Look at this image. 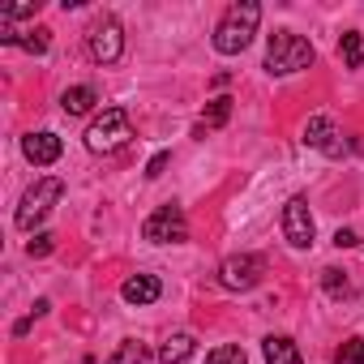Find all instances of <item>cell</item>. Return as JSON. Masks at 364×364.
<instances>
[{
    "label": "cell",
    "instance_id": "obj_1",
    "mask_svg": "<svg viewBox=\"0 0 364 364\" xmlns=\"http://www.w3.org/2000/svg\"><path fill=\"white\" fill-rule=\"evenodd\" d=\"M257 22H262V5H257V0H240V5H232L223 14V22L215 26V52H223V56L245 52L253 43V35H257Z\"/></svg>",
    "mask_w": 364,
    "mask_h": 364
},
{
    "label": "cell",
    "instance_id": "obj_2",
    "mask_svg": "<svg viewBox=\"0 0 364 364\" xmlns=\"http://www.w3.org/2000/svg\"><path fill=\"white\" fill-rule=\"evenodd\" d=\"M313 65V43L309 39H300V35H291V31H274L270 35V43H266V69L270 73H300V69H309Z\"/></svg>",
    "mask_w": 364,
    "mask_h": 364
},
{
    "label": "cell",
    "instance_id": "obj_3",
    "mask_svg": "<svg viewBox=\"0 0 364 364\" xmlns=\"http://www.w3.org/2000/svg\"><path fill=\"white\" fill-rule=\"evenodd\" d=\"M129 137H133V129H129V112H124V107H103V112L90 120V129H86V150H95V154H112V150H120Z\"/></svg>",
    "mask_w": 364,
    "mask_h": 364
},
{
    "label": "cell",
    "instance_id": "obj_4",
    "mask_svg": "<svg viewBox=\"0 0 364 364\" xmlns=\"http://www.w3.org/2000/svg\"><path fill=\"white\" fill-rule=\"evenodd\" d=\"M60 193H65V185H60V180L56 176H43V180H35V185L26 189V198H22V206H18V228H35V223H43L48 219V210L60 202Z\"/></svg>",
    "mask_w": 364,
    "mask_h": 364
},
{
    "label": "cell",
    "instance_id": "obj_5",
    "mask_svg": "<svg viewBox=\"0 0 364 364\" xmlns=\"http://www.w3.org/2000/svg\"><path fill=\"white\" fill-rule=\"evenodd\" d=\"M141 236L150 245H180V240H189V223H185V210H180L176 202L159 206L146 223H141Z\"/></svg>",
    "mask_w": 364,
    "mask_h": 364
},
{
    "label": "cell",
    "instance_id": "obj_6",
    "mask_svg": "<svg viewBox=\"0 0 364 364\" xmlns=\"http://www.w3.org/2000/svg\"><path fill=\"white\" fill-rule=\"evenodd\" d=\"M262 274H266V262H262L257 253H232V257L219 266V287H228V291H249V287L262 283Z\"/></svg>",
    "mask_w": 364,
    "mask_h": 364
},
{
    "label": "cell",
    "instance_id": "obj_7",
    "mask_svg": "<svg viewBox=\"0 0 364 364\" xmlns=\"http://www.w3.org/2000/svg\"><path fill=\"white\" fill-rule=\"evenodd\" d=\"M120 52H124V31H120V22H116V18H99L95 31H90V56H95L99 65H116Z\"/></svg>",
    "mask_w": 364,
    "mask_h": 364
},
{
    "label": "cell",
    "instance_id": "obj_8",
    "mask_svg": "<svg viewBox=\"0 0 364 364\" xmlns=\"http://www.w3.org/2000/svg\"><path fill=\"white\" fill-rule=\"evenodd\" d=\"M283 236H287L291 249H309L313 245V215H309L304 198H287V206H283Z\"/></svg>",
    "mask_w": 364,
    "mask_h": 364
},
{
    "label": "cell",
    "instance_id": "obj_9",
    "mask_svg": "<svg viewBox=\"0 0 364 364\" xmlns=\"http://www.w3.org/2000/svg\"><path fill=\"white\" fill-rule=\"evenodd\" d=\"M60 150H65V146H60V137H56V133H26V137H22V154H26L35 167L56 163V159H60Z\"/></svg>",
    "mask_w": 364,
    "mask_h": 364
},
{
    "label": "cell",
    "instance_id": "obj_10",
    "mask_svg": "<svg viewBox=\"0 0 364 364\" xmlns=\"http://www.w3.org/2000/svg\"><path fill=\"white\" fill-rule=\"evenodd\" d=\"M338 133H334V120L330 116H309V124H304V146H313V150H326V154H338V141H334Z\"/></svg>",
    "mask_w": 364,
    "mask_h": 364
},
{
    "label": "cell",
    "instance_id": "obj_11",
    "mask_svg": "<svg viewBox=\"0 0 364 364\" xmlns=\"http://www.w3.org/2000/svg\"><path fill=\"white\" fill-rule=\"evenodd\" d=\"M120 296H124L129 304H154V300L163 296V283H159L154 274H129L124 287H120Z\"/></svg>",
    "mask_w": 364,
    "mask_h": 364
},
{
    "label": "cell",
    "instance_id": "obj_12",
    "mask_svg": "<svg viewBox=\"0 0 364 364\" xmlns=\"http://www.w3.org/2000/svg\"><path fill=\"white\" fill-rule=\"evenodd\" d=\"M262 351H266V364H304L300 351H296V343H291L287 334H270V338L262 343Z\"/></svg>",
    "mask_w": 364,
    "mask_h": 364
},
{
    "label": "cell",
    "instance_id": "obj_13",
    "mask_svg": "<svg viewBox=\"0 0 364 364\" xmlns=\"http://www.w3.org/2000/svg\"><path fill=\"white\" fill-rule=\"evenodd\" d=\"M95 103H99L95 86H69V90L60 95V107H65V116H86Z\"/></svg>",
    "mask_w": 364,
    "mask_h": 364
},
{
    "label": "cell",
    "instance_id": "obj_14",
    "mask_svg": "<svg viewBox=\"0 0 364 364\" xmlns=\"http://www.w3.org/2000/svg\"><path fill=\"white\" fill-rule=\"evenodd\" d=\"M198 351V343H193V334H171L163 347H159V360L163 364H185L189 355Z\"/></svg>",
    "mask_w": 364,
    "mask_h": 364
},
{
    "label": "cell",
    "instance_id": "obj_15",
    "mask_svg": "<svg viewBox=\"0 0 364 364\" xmlns=\"http://www.w3.org/2000/svg\"><path fill=\"white\" fill-rule=\"evenodd\" d=\"M228 116H232V99H228V95H219V99H210V103H206V112H202V124H198V137H206L210 129H223V124H228Z\"/></svg>",
    "mask_w": 364,
    "mask_h": 364
},
{
    "label": "cell",
    "instance_id": "obj_16",
    "mask_svg": "<svg viewBox=\"0 0 364 364\" xmlns=\"http://www.w3.org/2000/svg\"><path fill=\"white\" fill-rule=\"evenodd\" d=\"M338 56H343V65H347V69H360V65H364V43H360V31H347V35L338 39Z\"/></svg>",
    "mask_w": 364,
    "mask_h": 364
},
{
    "label": "cell",
    "instance_id": "obj_17",
    "mask_svg": "<svg viewBox=\"0 0 364 364\" xmlns=\"http://www.w3.org/2000/svg\"><path fill=\"white\" fill-rule=\"evenodd\" d=\"M9 43L22 48V52H31V56H43L48 52V31H26V35H14Z\"/></svg>",
    "mask_w": 364,
    "mask_h": 364
},
{
    "label": "cell",
    "instance_id": "obj_18",
    "mask_svg": "<svg viewBox=\"0 0 364 364\" xmlns=\"http://www.w3.org/2000/svg\"><path fill=\"white\" fill-rule=\"evenodd\" d=\"M206 364H249V355H245V347L223 343V347H215V351L206 355Z\"/></svg>",
    "mask_w": 364,
    "mask_h": 364
},
{
    "label": "cell",
    "instance_id": "obj_19",
    "mask_svg": "<svg viewBox=\"0 0 364 364\" xmlns=\"http://www.w3.org/2000/svg\"><path fill=\"white\" fill-rule=\"evenodd\" d=\"M39 14V0H22V5H9V9H0V22H14V18H35Z\"/></svg>",
    "mask_w": 364,
    "mask_h": 364
},
{
    "label": "cell",
    "instance_id": "obj_20",
    "mask_svg": "<svg viewBox=\"0 0 364 364\" xmlns=\"http://www.w3.org/2000/svg\"><path fill=\"white\" fill-rule=\"evenodd\" d=\"M338 364H364V338H347L338 347Z\"/></svg>",
    "mask_w": 364,
    "mask_h": 364
},
{
    "label": "cell",
    "instance_id": "obj_21",
    "mask_svg": "<svg viewBox=\"0 0 364 364\" xmlns=\"http://www.w3.org/2000/svg\"><path fill=\"white\" fill-rule=\"evenodd\" d=\"M52 249H56V236H52V232H39V236L26 245V253H31V257H48Z\"/></svg>",
    "mask_w": 364,
    "mask_h": 364
},
{
    "label": "cell",
    "instance_id": "obj_22",
    "mask_svg": "<svg viewBox=\"0 0 364 364\" xmlns=\"http://www.w3.org/2000/svg\"><path fill=\"white\" fill-rule=\"evenodd\" d=\"M321 283H326V291H330V296H343V291H347V274H343V270H334V266H330V270H321Z\"/></svg>",
    "mask_w": 364,
    "mask_h": 364
},
{
    "label": "cell",
    "instance_id": "obj_23",
    "mask_svg": "<svg viewBox=\"0 0 364 364\" xmlns=\"http://www.w3.org/2000/svg\"><path fill=\"white\" fill-rule=\"evenodd\" d=\"M141 360H146V347H141V343H133V338L116 351V364H141Z\"/></svg>",
    "mask_w": 364,
    "mask_h": 364
},
{
    "label": "cell",
    "instance_id": "obj_24",
    "mask_svg": "<svg viewBox=\"0 0 364 364\" xmlns=\"http://www.w3.org/2000/svg\"><path fill=\"white\" fill-rule=\"evenodd\" d=\"M167 159H171V154H167V150H159V154L146 163V180H159V176H163V167H167Z\"/></svg>",
    "mask_w": 364,
    "mask_h": 364
},
{
    "label": "cell",
    "instance_id": "obj_25",
    "mask_svg": "<svg viewBox=\"0 0 364 364\" xmlns=\"http://www.w3.org/2000/svg\"><path fill=\"white\" fill-rule=\"evenodd\" d=\"M334 245H338V249H351V245H360V240H355V232L338 228V232H334Z\"/></svg>",
    "mask_w": 364,
    "mask_h": 364
}]
</instances>
